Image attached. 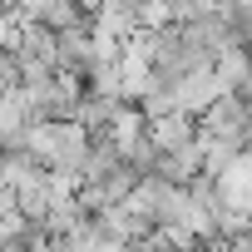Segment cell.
<instances>
[{
  "label": "cell",
  "instance_id": "1",
  "mask_svg": "<svg viewBox=\"0 0 252 252\" xmlns=\"http://www.w3.org/2000/svg\"><path fill=\"white\" fill-rule=\"evenodd\" d=\"M0 252H25V247L20 242H0Z\"/></svg>",
  "mask_w": 252,
  "mask_h": 252
}]
</instances>
